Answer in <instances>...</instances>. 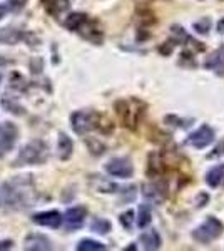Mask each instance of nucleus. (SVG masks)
<instances>
[{
	"label": "nucleus",
	"mask_w": 224,
	"mask_h": 251,
	"mask_svg": "<svg viewBox=\"0 0 224 251\" xmlns=\"http://www.w3.org/2000/svg\"><path fill=\"white\" fill-rule=\"evenodd\" d=\"M150 221H152V211H150V206L149 204H141L139 209H137V218H136L137 226H139V228H146Z\"/></svg>",
	"instance_id": "f3484780"
},
{
	"label": "nucleus",
	"mask_w": 224,
	"mask_h": 251,
	"mask_svg": "<svg viewBox=\"0 0 224 251\" xmlns=\"http://www.w3.org/2000/svg\"><path fill=\"white\" fill-rule=\"evenodd\" d=\"M206 183L209 188H219L224 184V164H218L207 171Z\"/></svg>",
	"instance_id": "4468645a"
},
{
	"label": "nucleus",
	"mask_w": 224,
	"mask_h": 251,
	"mask_svg": "<svg viewBox=\"0 0 224 251\" xmlns=\"http://www.w3.org/2000/svg\"><path fill=\"white\" fill-rule=\"evenodd\" d=\"M224 154V141H221V144L214 149L213 154H209V157H218V156H223Z\"/></svg>",
	"instance_id": "b1692460"
},
{
	"label": "nucleus",
	"mask_w": 224,
	"mask_h": 251,
	"mask_svg": "<svg viewBox=\"0 0 224 251\" xmlns=\"http://www.w3.org/2000/svg\"><path fill=\"white\" fill-rule=\"evenodd\" d=\"M213 141H214V131H213V127L207 124L201 126V127L196 129L193 134H189V137H187V144L196 149H204L213 143Z\"/></svg>",
	"instance_id": "0eeeda50"
},
{
	"label": "nucleus",
	"mask_w": 224,
	"mask_h": 251,
	"mask_svg": "<svg viewBox=\"0 0 224 251\" xmlns=\"http://www.w3.org/2000/svg\"><path fill=\"white\" fill-rule=\"evenodd\" d=\"M121 225L124 226L125 229H132V221H134V211H131V209H129V211H125V213H122L121 214Z\"/></svg>",
	"instance_id": "5701e85b"
},
{
	"label": "nucleus",
	"mask_w": 224,
	"mask_h": 251,
	"mask_svg": "<svg viewBox=\"0 0 224 251\" xmlns=\"http://www.w3.org/2000/svg\"><path fill=\"white\" fill-rule=\"evenodd\" d=\"M224 231L223 223L214 216H207L201 225L193 231V238L201 245H209L214 240H218Z\"/></svg>",
	"instance_id": "20e7f679"
},
{
	"label": "nucleus",
	"mask_w": 224,
	"mask_h": 251,
	"mask_svg": "<svg viewBox=\"0 0 224 251\" xmlns=\"http://www.w3.org/2000/svg\"><path fill=\"white\" fill-rule=\"evenodd\" d=\"M24 248L30 251H46V250H52V245L47 236L34 233V234H28L25 238V246Z\"/></svg>",
	"instance_id": "9b49d317"
},
{
	"label": "nucleus",
	"mask_w": 224,
	"mask_h": 251,
	"mask_svg": "<svg viewBox=\"0 0 224 251\" xmlns=\"http://www.w3.org/2000/svg\"><path fill=\"white\" fill-rule=\"evenodd\" d=\"M32 221L39 226H46V228H59L62 225V214L55 209L52 211H44V213H37L32 216Z\"/></svg>",
	"instance_id": "6e6552de"
},
{
	"label": "nucleus",
	"mask_w": 224,
	"mask_h": 251,
	"mask_svg": "<svg viewBox=\"0 0 224 251\" xmlns=\"http://www.w3.org/2000/svg\"><path fill=\"white\" fill-rule=\"evenodd\" d=\"M17 139V127L10 123H5L0 129V151H9Z\"/></svg>",
	"instance_id": "9d476101"
},
{
	"label": "nucleus",
	"mask_w": 224,
	"mask_h": 251,
	"mask_svg": "<svg viewBox=\"0 0 224 251\" xmlns=\"http://www.w3.org/2000/svg\"><path fill=\"white\" fill-rule=\"evenodd\" d=\"M12 248V241H2L0 243V250H9Z\"/></svg>",
	"instance_id": "393cba45"
},
{
	"label": "nucleus",
	"mask_w": 224,
	"mask_h": 251,
	"mask_svg": "<svg viewBox=\"0 0 224 251\" xmlns=\"http://www.w3.org/2000/svg\"><path fill=\"white\" fill-rule=\"evenodd\" d=\"M71 124L77 134H87L99 126V114L94 111H77L71 117Z\"/></svg>",
	"instance_id": "39448f33"
},
{
	"label": "nucleus",
	"mask_w": 224,
	"mask_h": 251,
	"mask_svg": "<svg viewBox=\"0 0 224 251\" xmlns=\"http://www.w3.org/2000/svg\"><path fill=\"white\" fill-rule=\"evenodd\" d=\"M72 151H74V144H72V139L69 136H66L64 132L59 134V141H57V154L62 161H67L69 157L72 156Z\"/></svg>",
	"instance_id": "ddd939ff"
},
{
	"label": "nucleus",
	"mask_w": 224,
	"mask_h": 251,
	"mask_svg": "<svg viewBox=\"0 0 224 251\" xmlns=\"http://www.w3.org/2000/svg\"><path fill=\"white\" fill-rule=\"evenodd\" d=\"M19 39H20L19 30H15V29H3V30H0V42L14 44V42H17Z\"/></svg>",
	"instance_id": "412c9836"
},
{
	"label": "nucleus",
	"mask_w": 224,
	"mask_h": 251,
	"mask_svg": "<svg viewBox=\"0 0 224 251\" xmlns=\"http://www.w3.org/2000/svg\"><path fill=\"white\" fill-rule=\"evenodd\" d=\"M193 29H194V32H198V34L206 35L207 32H209V29H211V20L206 19V17L201 19V20H198V22L193 25Z\"/></svg>",
	"instance_id": "4be33fe9"
},
{
	"label": "nucleus",
	"mask_w": 224,
	"mask_h": 251,
	"mask_svg": "<svg viewBox=\"0 0 224 251\" xmlns=\"http://www.w3.org/2000/svg\"><path fill=\"white\" fill-rule=\"evenodd\" d=\"M42 3L49 14L55 15V17L62 15L69 9V0H42Z\"/></svg>",
	"instance_id": "dca6fc26"
},
{
	"label": "nucleus",
	"mask_w": 224,
	"mask_h": 251,
	"mask_svg": "<svg viewBox=\"0 0 224 251\" xmlns=\"http://www.w3.org/2000/svg\"><path fill=\"white\" fill-rule=\"evenodd\" d=\"M105 171L114 177L127 179V177H132L134 174V164L129 157H114L105 164Z\"/></svg>",
	"instance_id": "423d86ee"
},
{
	"label": "nucleus",
	"mask_w": 224,
	"mask_h": 251,
	"mask_svg": "<svg viewBox=\"0 0 224 251\" xmlns=\"http://www.w3.org/2000/svg\"><path fill=\"white\" fill-rule=\"evenodd\" d=\"M77 250L79 251H102L105 250V245L99 241H94V240H82L77 245Z\"/></svg>",
	"instance_id": "6ab92c4d"
},
{
	"label": "nucleus",
	"mask_w": 224,
	"mask_h": 251,
	"mask_svg": "<svg viewBox=\"0 0 224 251\" xmlns=\"http://www.w3.org/2000/svg\"><path fill=\"white\" fill-rule=\"evenodd\" d=\"M218 32H221V34H224V17L218 22Z\"/></svg>",
	"instance_id": "a878e982"
},
{
	"label": "nucleus",
	"mask_w": 224,
	"mask_h": 251,
	"mask_svg": "<svg viewBox=\"0 0 224 251\" xmlns=\"http://www.w3.org/2000/svg\"><path fill=\"white\" fill-rule=\"evenodd\" d=\"M141 245L144 250L152 251V250L161 248L162 240H161V236H159V233L156 231V229H148V231H144L141 234Z\"/></svg>",
	"instance_id": "f8f14e48"
},
{
	"label": "nucleus",
	"mask_w": 224,
	"mask_h": 251,
	"mask_svg": "<svg viewBox=\"0 0 224 251\" xmlns=\"http://www.w3.org/2000/svg\"><path fill=\"white\" fill-rule=\"evenodd\" d=\"M85 216H87V209L84 206H75V208H71L67 209L66 213V226L67 229H77L84 225L85 221Z\"/></svg>",
	"instance_id": "1a4fd4ad"
},
{
	"label": "nucleus",
	"mask_w": 224,
	"mask_h": 251,
	"mask_svg": "<svg viewBox=\"0 0 224 251\" xmlns=\"http://www.w3.org/2000/svg\"><path fill=\"white\" fill-rule=\"evenodd\" d=\"M206 69H213L216 72H224V47L214 50L204 62Z\"/></svg>",
	"instance_id": "2eb2a0df"
},
{
	"label": "nucleus",
	"mask_w": 224,
	"mask_h": 251,
	"mask_svg": "<svg viewBox=\"0 0 224 251\" xmlns=\"http://www.w3.org/2000/svg\"><path fill=\"white\" fill-rule=\"evenodd\" d=\"M94 179L97 181V186H96V189L99 193H116V189H117V186L111 183V181H107V179H102L100 176H96Z\"/></svg>",
	"instance_id": "aec40b11"
},
{
	"label": "nucleus",
	"mask_w": 224,
	"mask_h": 251,
	"mask_svg": "<svg viewBox=\"0 0 224 251\" xmlns=\"http://www.w3.org/2000/svg\"><path fill=\"white\" fill-rule=\"evenodd\" d=\"M49 157V148L44 141H32L19 152L17 164H44Z\"/></svg>",
	"instance_id": "7ed1b4c3"
},
{
	"label": "nucleus",
	"mask_w": 224,
	"mask_h": 251,
	"mask_svg": "<svg viewBox=\"0 0 224 251\" xmlns=\"http://www.w3.org/2000/svg\"><path fill=\"white\" fill-rule=\"evenodd\" d=\"M91 229L94 233H99V234H107L111 231V223L104 218H96L92 223H91Z\"/></svg>",
	"instance_id": "a211bd4d"
},
{
	"label": "nucleus",
	"mask_w": 224,
	"mask_h": 251,
	"mask_svg": "<svg viewBox=\"0 0 224 251\" xmlns=\"http://www.w3.org/2000/svg\"><path fill=\"white\" fill-rule=\"evenodd\" d=\"M5 14H7V7L5 5H0V20L5 17Z\"/></svg>",
	"instance_id": "bb28decb"
},
{
	"label": "nucleus",
	"mask_w": 224,
	"mask_h": 251,
	"mask_svg": "<svg viewBox=\"0 0 224 251\" xmlns=\"http://www.w3.org/2000/svg\"><path fill=\"white\" fill-rule=\"evenodd\" d=\"M66 27L74 32H79L84 39L91 40V42H102V30L85 14H71L66 20Z\"/></svg>",
	"instance_id": "f03ea898"
},
{
	"label": "nucleus",
	"mask_w": 224,
	"mask_h": 251,
	"mask_svg": "<svg viewBox=\"0 0 224 251\" xmlns=\"http://www.w3.org/2000/svg\"><path fill=\"white\" fill-rule=\"evenodd\" d=\"M2 196L5 204L12 208H28L34 206L35 189L30 176H19L10 179L9 183L3 184Z\"/></svg>",
	"instance_id": "f257e3e1"
}]
</instances>
